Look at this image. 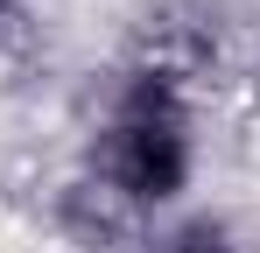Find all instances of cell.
<instances>
[{"label": "cell", "mask_w": 260, "mask_h": 253, "mask_svg": "<svg viewBox=\"0 0 260 253\" xmlns=\"http://www.w3.org/2000/svg\"><path fill=\"white\" fill-rule=\"evenodd\" d=\"M78 176L127 225L169 218L197 183V99L190 71L169 56H141L106 78V99L85 126Z\"/></svg>", "instance_id": "1"}, {"label": "cell", "mask_w": 260, "mask_h": 253, "mask_svg": "<svg viewBox=\"0 0 260 253\" xmlns=\"http://www.w3.org/2000/svg\"><path fill=\"white\" fill-rule=\"evenodd\" d=\"M141 253H260V239L225 211H183L169 225H155Z\"/></svg>", "instance_id": "2"}, {"label": "cell", "mask_w": 260, "mask_h": 253, "mask_svg": "<svg viewBox=\"0 0 260 253\" xmlns=\"http://www.w3.org/2000/svg\"><path fill=\"white\" fill-rule=\"evenodd\" d=\"M14 21H21V0H0V42L14 36Z\"/></svg>", "instance_id": "3"}]
</instances>
